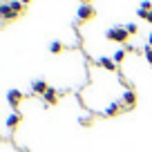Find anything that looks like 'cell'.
<instances>
[{
	"mask_svg": "<svg viewBox=\"0 0 152 152\" xmlns=\"http://www.w3.org/2000/svg\"><path fill=\"white\" fill-rule=\"evenodd\" d=\"M128 36H130V34L125 31V27H112V29H107V38H110V40H114V43H125Z\"/></svg>",
	"mask_w": 152,
	"mask_h": 152,
	"instance_id": "1",
	"label": "cell"
},
{
	"mask_svg": "<svg viewBox=\"0 0 152 152\" xmlns=\"http://www.w3.org/2000/svg\"><path fill=\"white\" fill-rule=\"evenodd\" d=\"M20 101H23V92H18V90H9L7 92V103H9L11 107H18Z\"/></svg>",
	"mask_w": 152,
	"mask_h": 152,
	"instance_id": "2",
	"label": "cell"
},
{
	"mask_svg": "<svg viewBox=\"0 0 152 152\" xmlns=\"http://www.w3.org/2000/svg\"><path fill=\"white\" fill-rule=\"evenodd\" d=\"M134 103H137V94H134L132 90H125L123 99H121V105H123V107H134Z\"/></svg>",
	"mask_w": 152,
	"mask_h": 152,
	"instance_id": "3",
	"label": "cell"
},
{
	"mask_svg": "<svg viewBox=\"0 0 152 152\" xmlns=\"http://www.w3.org/2000/svg\"><path fill=\"white\" fill-rule=\"evenodd\" d=\"M0 16H2L5 20H16V18H18V14L11 11V7L7 5V2H0Z\"/></svg>",
	"mask_w": 152,
	"mask_h": 152,
	"instance_id": "4",
	"label": "cell"
},
{
	"mask_svg": "<svg viewBox=\"0 0 152 152\" xmlns=\"http://www.w3.org/2000/svg\"><path fill=\"white\" fill-rule=\"evenodd\" d=\"M92 16H94V9H92L87 2H83V5L78 7V18H81V20H90Z\"/></svg>",
	"mask_w": 152,
	"mask_h": 152,
	"instance_id": "5",
	"label": "cell"
},
{
	"mask_svg": "<svg viewBox=\"0 0 152 152\" xmlns=\"http://www.w3.org/2000/svg\"><path fill=\"white\" fill-rule=\"evenodd\" d=\"M49 87H47V83L45 81H31V92L34 94H45Z\"/></svg>",
	"mask_w": 152,
	"mask_h": 152,
	"instance_id": "6",
	"label": "cell"
},
{
	"mask_svg": "<svg viewBox=\"0 0 152 152\" xmlns=\"http://www.w3.org/2000/svg\"><path fill=\"white\" fill-rule=\"evenodd\" d=\"M121 107H123V105H121V103H110V105H105L103 114H105V116H114V114L119 112Z\"/></svg>",
	"mask_w": 152,
	"mask_h": 152,
	"instance_id": "7",
	"label": "cell"
},
{
	"mask_svg": "<svg viewBox=\"0 0 152 152\" xmlns=\"http://www.w3.org/2000/svg\"><path fill=\"white\" fill-rule=\"evenodd\" d=\"M43 99H45V103H56V99H58V94H56V90H54V87H49V90L47 92H45V94H43Z\"/></svg>",
	"mask_w": 152,
	"mask_h": 152,
	"instance_id": "8",
	"label": "cell"
},
{
	"mask_svg": "<svg viewBox=\"0 0 152 152\" xmlns=\"http://www.w3.org/2000/svg\"><path fill=\"white\" fill-rule=\"evenodd\" d=\"M18 123H20V114H18V112H14V114H9V116H7V128H16Z\"/></svg>",
	"mask_w": 152,
	"mask_h": 152,
	"instance_id": "9",
	"label": "cell"
},
{
	"mask_svg": "<svg viewBox=\"0 0 152 152\" xmlns=\"http://www.w3.org/2000/svg\"><path fill=\"white\" fill-rule=\"evenodd\" d=\"M99 65L105 67V69H114V67H116V63H114L112 58H99Z\"/></svg>",
	"mask_w": 152,
	"mask_h": 152,
	"instance_id": "10",
	"label": "cell"
},
{
	"mask_svg": "<svg viewBox=\"0 0 152 152\" xmlns=\"http://www.w3.org/2000/svg\"><path fill=\"white\" fill-rule=\"evenodd\" d=\"M7 5H9L11 11H16V14H20V9H23V2H20V0H9Z\"/></svg>",
	"mask_w": 152,
	"mask_h": 152,
	"instance_id": "11",
	"label": "cell"
},
{
	"mask_svg": "<svg viewBox=\"0 0 152 152\" xmlns=\"http://www.w3.org/2000/svg\"><path fill=\"white\" fill-rule=\"evenodd\" d=\"M125 58V49H116V52H114V56H112V61L114 63H121Z\"/></svg>",
	"mask_w": 152,
	"mask_h": 152,
	"instance_id": "12",
	"label": "cell"
},
{
	"mask_svg": "<svg viewBox=\"0 0 152 152\" xmlns=\"http://www.w3.org/2000/svg\"><path fill=\"white\" fill-rule=\"evenodd\" d=\"M49 49H52V52H54V54H58V52H61V49H63V45H61V43H58V40H54V43H52V45H49Z\"/></svg>",
	"mask_w": 152,
	"mask_h": 152,
	"instance_id": "13",
	"label": "cell"
},
{
	"mask_svg": "<svg viewBox=\"0 0 152 152\" xmlns=\"http://www.w3.org/2000/svg\"><path fill=\"white\" fill-rule=\"evenodd\" d=\"M139 9H143V11H152V2H150V0H143Z\"/></svg>",
	"mask_w": 152,
	"mask_h": 152,
	"instance_id": "14",
	"label": "cell"
},
{
	"mask_svg": "<svg viewBox=\"0 0 152 152\" xmlns=\"http://www.w3.org/2000/svg\"><path fill=\"white\" fill-rule=\"evenodd\" d=\"M143 54H145L148 63H150V65H152V47H150V45H148V47H145V52H143Z\"/></svg>",
	"mask_w": 152,
	"mask_h": 152,
	"instance_id": "15",
	"label": "cell"
},
{
	"mask_svg": "<svg viewBox=\"0 0 152 152\" xmlns=\"http://www.w3.org/2000/svg\"><path fill=\"white\" fill-rule=\"evenodd\" d=\"M125 31H128V34H137V25H134V23L125 25Z\"/></svg>",
	"mask_w": 152,
	"mask_h": 152,
	"instance_id": "16",
	"label": "cell"
},
{
	"mask_svg": "<svg viewBox=\"0 0 152 152\" xmlns=\"http://www.w3.org/2000/svg\"><path fill=\"white\" fill-rule=\"evenodd\" d=\"M148 45H150V47H152V34H150V36H148Z\"/></svg>",
	"mask_w": 152,
	"mask_h": 152,
	"instance_id": "17",
	"label": "cell"
},
{
	"mask_svg": "<svg viewBox=\"0 0 152 152\" xmlns=\"http://www.w3.org/2000/svg\"><path fill=\"white\" fill-rule=\"evenodd\" d=\"M20 2H23V5H25V2H29V0H20Z\"/></svg>",
	"mask_w": 152,
	"mask_h": 152,
	"instance_id": "18",
	"label": "cell"
},
{
	"mask_svg": "<svg viewBox=\"0 0 152 152\" xmlns=\"http://www.w3.org/2000/svg\"><path fill=\"white\" fill-rule=\"evenodd\" d=\"M83 2H87V0H83Z\"/></svg>",
	"mask_w": 152,
	"mask_h": 152,
	"instance_id": "19",
	"label": "cell"
}]
</instances>
